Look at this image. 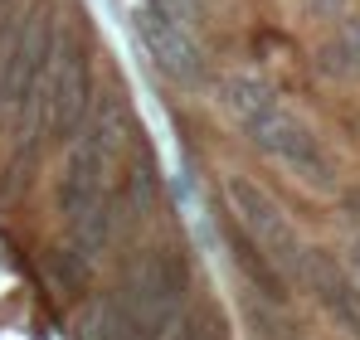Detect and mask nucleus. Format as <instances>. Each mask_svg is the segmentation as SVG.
<instances>
[{
  "mask_svg": "<svg viewBox=\"0 0 360 340\" xmlns=\"http://www.w3.org/2000/svg\"><path fill=\"white\" fill-rule=\"evenodd\" d=\"M141 5H151V10H166V15H176L180 25L195 15V0H141Z\"/></svg>",
  "mask_w": 360,
  "mask_h": 340,
  "instance_id": "ddd939ff",
  "label": "nucleus"
},
{
  "mask_svg": "<svg viewBox=\"0 0 360 340\" xmlns=\"http://www.w3.org/2000/svg\"><path fill=\"white\" fill-rule=\"evenodd\" d=\"M122 336V301L117 292H98L78 321H73V340H117Z\"/></svg>",
  "mask_w": 360,
  "mask_h": 340,
  "instance_id": "9d476101",
  "label": "nucleus"
},
{
  "mask_svg": "<svg viewBox=\"0 0 360 340\" xmlns=\"http://www.w3.org/2000/svg\"><path fill=\"white\" fill-rule=\"evenodd\" d=\"M83 141H88L93 151H103L112 166L122 161V151H127V107H122L117 88L98 93V103H93V112H88V126H83Z\"/></svg>",
  "mask_w": 360,
  "mask_h": 340,
  "instance_id": "1a4fd4ad",
  "label": "nucleus"
},
{
  "mask_svg": "<svg viewBox=\"0 0 360 340\" xmlns=\"http://www.w3.org/2000/svg\"><path fill=\"white\" fill-rule=\"evenodd\" d=\"M224 243H229L234 263L243 268V277L258 287V292H263L268 301H288V277H283V273L273 268V258H268V253H263V248H258V243H253V238H248V233H243L234 219L224 224Z\"/></svg>",
  "mask_w": 360,
  "mask_h": 340,
  "instance_id": "6e6552de",
  "label": "nucleus"
},
{
  "mask_svg": "<svg viewBox=\"0 0 360 340\" xmlns=\"http://www.w3.org/2000/svg\"><path fill=\"white\" fill-rule=\"evenodd\" d=\"M321 68L336 78H360V15L336 30L331 44H321Z\"/></svg>",
  "mask_w": 360,
  "mask_h": 340,
  "instance_id": "9b49d317",
  "label": "nucleus"
},
{
  "mask_svg": "<svg viewBox=\"0 0 360 340\" xmlns=\"http://www.w3.org/2000/svg\"><path fill=\"white\" fill-rule=\"evenodd\" d=\"M224 200L234 209V224L273 258V268L283 277H302V238H297V228L288 224V214L273 204V195H263L243 175H229L224 180Z\"/></svg>",
  "mask_w": 360,
  "mask_h": 340,
  "instance_id": "20e7f679",
  "label": "nucleus"
},
{
  "mask_svg": "<svg viewBox=\"0 0 360 340\" xmlns=\"http://www.w3.org/2000/svg\"><path fill=\"white\" fill-rule=\"evenodd\" d=\"M351 253H356V268H360V238H356V248H351Z\"/></svg>",
  "mask_w": 360,
  "mask_h": 340,
  "instance_id": "4468645a",
  "label": "nucleus"
},
{
  "mask_svg": "<svg viewBox=\"0 0 360 340\" xmlns=\"http://www.w3.org/2000/svg\"><path fill=\"white\" fill-rule=\"evenodd\" d=\"M302 282L316 292V301L331 311V321L346 331L351 340H360V287L341 273V263L321 248H302Z\"/></svg>",
  "mask_w": 360,
  "mask_h": 340,
  "instance_id": "423d86ee",
  "label": "nucleus"
},
{
  "mask_svg": "<svg viewBox=\"0 0 360 340\" xmlns=\"http://www.w3.org/2000/svg\"><path fill=\"white\" fill-rule=\"evenodd\" d=\"M88 103H93V68H88V49L63 34L49 49V68L39 78V107H44V126L54 141H68L83 117H88Z\"/></svg>",
  "mask_w": 360,
  "mask_h": 340,
  "instance_id": "7ed1b4c3",
  "label": "nucleus"
},
{
  "mask_svg": "<svg viewBox=\"0 0 360 340\" xmlns=\"http://www.w3.org/2000/svg\"><path fill=\"white\" fill-rule=\"evenodd\" d=\"M185 340H224V331H219V321H214V316H190Z\"/></svg>",
  "mask_w": 360,
  "mask_h": 340,
  "instance_id": "f8f14e48",
  "label": "nucleus"
},
{
  "mask_svg": "<svg viewBox=\"0 0 360 340\" xmlns=\"http://www.w3.org/2000/svg\"><path fill=\"white\" fill-rule=\"evenodd\" d=\"M136 39H141L146 54L156 58V68H161L166 78H176L185 88H200V83H205V58H200L195 39L185 34V25H180L176 15L141 5V10H136Z\"/></svg>",
  "mask_w": 360,
  "mask_h": 340,
  "instance_id": "39448f33",
  "label": "nucleus"
},
{
  "mask_svg": "<svg viewBox=\"0 0 360 340\" xmlns=\"http://www.w3.org/2000/svg\"><path fill=\"white\" fill-rule=\"evenodd\" d=\"M185 287H190L185 258L176 248H151L131 268V277L117 287V301H122L117 340H156L166 326H176L185 316Z\"/></svg>",
  "mask_w": 360,
  "mask_h": 340,
  "instance_id": "f03ea898",
  "label": "nucleus"
},
{
  "mask_svg": "<svg viewBox=\"0 0 360 340\" xmlns=\"http://www.w3.org/2000/svg\"><path fill=\"white\" fill-rule=\"evenodd\" d=\"M219 98H224L229 112L239 117V126L248 131V141H253L263 156L283 161L292 175H302V180L316 185V190H331L336 170H331V156L321 151L316 131H311L292 107H283L278 93H273L263 78H253V73H229V78L219 83Z\"/></svg>",
  "mask_w": 360,
  "mask_h": 340,
  "instance_id": "f257e3e1",
  "label": "nucleus"
},
{
  "mask_svg": "<svg viewBox=\"0 0 360 340\" xmlns=\"http://www.w3.org/2000/svg\"><path fill=\"white\" fill-rule=\"evenodd\" d=\"M49 49H54L49 25H44V15H34V20L25 25L20 44H15V54L5 58V88H0L5 107H30V103H34L39 78H44V58H49Z\"/></svg>",
  "mask_w": 360,
  "mask_h": 340,
  "instance_id": "0eeeda50",
  "label": "nucleus"
}]
</instances>
